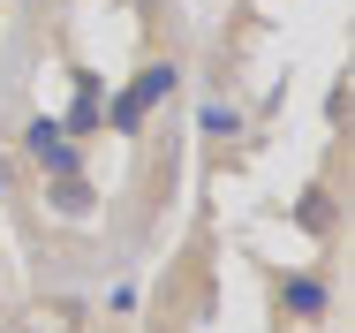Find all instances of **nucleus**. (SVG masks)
Wrapping results in <instances>:
<instances>
[{"label": "nucleus", "mask_w": 355, "mask_h": 333, "mask_svg": "<svg viewBox=\"0 0 355 333\" xmlns=\"http://www.w3.org/2000/svg\"><path fill=\"white\" fill-rule=\"evenodd\" d=\"M272 280V303H280V326H295V333H318L325 318H333V280L318 266H295V273H265Z\"/></svg>", "instance_id": "nucleus-2"}, {"label": "nucleus", "mask_w": 355, "mask_h": 333, "mask_svg": "<svg viewBox=\"0 0 355 333\" xmlns=\"http://www.w3.org/2000/svg\"><path fill=\"white\" fill-rule=\"evenodd\" d=\"M197 129L212 136V144H227V136H242V129H250V114H242L234 99H205V106H197Z\"/></svg>", "instance_id": "nucleus-7"}, {"label": "nucleus", "mask_w": 355, "mask_h": 333, "mask_svg": "<svg viewBox=\"0 0 355 333\" xmlns=\"http://www.w3.org/2000/svg\"><path fill=\"white\" fill-rule=\"evenodd\" d=\"M287 227H295V235H310V243H333V235H340V190L318 174L302 197L287 204Z\"/></svg>", "instance_id": "nucleus-4"}, {"label": "nucleus", "mask_w": 355, "mask_h": 333, "mask_svg": "<svg viewBox=\"0 0 355 333\" xmlns=\"http://www.w3.org/2000/svg\"><path fill=\"white\" fill-rule=\"evenodd\" d=\"M348 114H355V83H348V68H340L333 91H325V129H348Z\"/></svg>", "instance_id": "nucleus-9"}, {"label": "nucleus", "mask_w": 355, "mask_h": 333, "mask_svg": "<svg viewBox=\"0 0 355 333\" xmlns=\"http://www.w3.org/2000/svg\"><path fill=\"white\" fill-rule=\"evenodd\" d=\"M15 333H46V326H15Z\"/></svg>", "instance_id": "nucleus-11"}, {"label": "nucleus", "mask_w": 355, "mask_h": 333, "mask_svg": "<svg viewBox=\"0 0 355 333\" xmlns=\"http://www.w3.org/2000/svg\"><path fill=\"white\" fill-rule=\"evenodd\" d=\"M38 204H46L53 220H91V212H98V190H91L83 167H76V174H38Z\"/></svg>", "instance_id": "nucleus-5"}, {"label": "nucleus", "mask_w": 355, "mask_h": 333, "mask_svg": "<svg viewBox=\"0 0 355 333\" xmlns=\"http://www.w3.org/2000/svg\"><path fill=\"white\" fill-rule=\"evenodd\" d=\"M38 311H53L61 326H91V303H83V295H69V288H53V295L38 288Z\"/></svg>", "instance_id": "nucleus-8"}, {"label": "nucleus", "mask_w": 355, "mask_h": 333, "mask_svg": "<svg viewBox=\"0 0 355 333\" xmlns=\"http://www.w3.org/2000/svg\"><path fill=\"white\" fill-rule=\"evenodd\" d=\"M174 91H182V61H144L137 83H129V91H114L106 129H114V136H144V129H151V114H159Z\"/></svg>", "instance_id": "nucleus-1"}, {"label": "nucleus", "mask_w": 355, "mask_h": 333, "mask_svg": "<svg viewBox=\"0 0 355 333\" xmlns=\"http://www.w3.org/2000/svg\"><path fill=\"white\" fill-rule=\"evenodd\" d=\"M106 318H137V288H114L106 295Z\"/></svg>", "instance_id": "nucleus-10"}, {"label": "nucleus", "mask_w": 355, "mask_h": 333, "mask_svg": "<svg viewBox=\"0 0 355 333\" xmlns=\"http://www.w3.org/2000/svg\"><path fill=\"white\" fill-rule=\"evenodd\" d=\"M23 152H31L38 174H76L83 167V136L61 129V114H31L23 122Z\"/></svg>", "instance_id": "nucleus-3"}, {"label": "nucleus", "mask_w": 355, "mask_h": 333, "mask_svg": "<svg viewBox=\"0 0 355 333\" xmlns=\"http://www.w3.org/2000/svg\"><path fill=\"white\" fill-rule=\"evenodd\" d=\"M61 129L69 136H106V83H98V68H76V106L61 114Z\"/></svg>", "instance_id": "nucleus-6"}]
</instances>
